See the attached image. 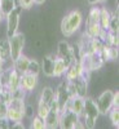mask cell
<instances>
[{"instance_id":"obj_1","label":"cell","mask_w":119,"mask_h":129,"mask_svg":"<svg viewBox=\"0 0 119 129\" xmlns=\"http://www.w3.org/2000/svg\"><path fill=\"white\" fill-rule=\"evenodd\" d=\"M83 25V13L79 9H74L67 14H65L63 18L61 19V32L65 38H71L78 32L79 28Z\"/></svg>"},{"instance_id":"obj_2","label":"cell","mask_w":119,"mask_h":129,"mask_svg":"<svg viewBox=\"0 0 119 129\" xmlns=\"http://www.w3.org/2000/svg\"><path fill=\"white\" fill-rule=\"evenodd\" d=\"M100 117V111L97 109V105L93 98L91 97H84V105H83V112L80 115V120L87 129H93L96 126V121Z\"/></svg>"},{"instance_id":"obj_3","label":"cell","mask_w":119,"mask_h":129,"mask_svg":"<svg viewBox=\"0 0 119 129\" xmlns=\"http://www.w3.org/2000/svg\"><path fill=\"white\" fill-rule=\"evenodd\" d=\"M8 39H9V45H10V63H12L14 59H17L19 56L23 54L26 39H25L23 32H18V31Z\"/></svg>"},{"instance_id":"obj_4","label":"cell","mask_w":119,"mask_h":129,"mask_svg":"<svg viewBox=\"0 0 119 129\" xmlns=\"http://www.w3.org/2000/svg\"><path fill=\"white\" fill-rule=\"evenodd\" d=\"M113 100H114V90H111V89H105L94 100V102L97 105V109L100 111V115H107L109 114L111 107L114 106Z\"/></svg>"},{"instance_id":"obj_5","label":"cell","mask_w":119,"mask_h":129,"mask_svg":"<svg viewBox=\"0 0 119 129\" xmlns=\"http://www.w3.org/2000/svg\"><path fill=\"white\" fill-rule=\"evenodd\" d=\"M56 54H57L58 57L63 58L69 64H70L73 61H75V59H79L78 56H77V52H75V47L71 45V44H69L66 40L58 41Z\"/></svg>"},{"instance_id":"obj_6","label":"cell","mask_w":119,"mask_h":129,"mask_svg":"<svg viewBox=\"0 0 119 129\" xmlns=\"http://www.w3.org/2000/svg\"><path fill=\"white\" fill-rule=\"evenodd\" d=\"M80 121V116L73 112L69 109H63L60 111V125L61 129H75V125Z\"/></svg>"},{"instance_id":"obj_7","label":"cell","mask_w":119,"mask_h":129,"mask_svg":"<svg viewBox=\"0 0 119 129\" xmlns=\"http://www.w3.org/2000/svg\"><path fill=\"white\" fill-rule=\"evenodd\" d=\"M21 12H22V8H19L17 5L16 9H13L8 16H5V18H7V38H10L18 31Z\"/></svg>"},{"instance_id":"obj_8","label":"cell","mask_w":119,"mask_h":129,"mask_svg":"<svg viewBox=\"0 0 119 129\" xmlns=\"http://www.w3.org/2000/svg\"><path fill=\"white\" fill-rule=\"evenodd\" d=\"M44 123H45V128H48V129L58 128V125H60V109H58V105H57L56 100L52 102V105L49 107V112L44 119Z\"/></svg>"},{"instance_id":"obj_9","label":"cell","mask_w":119,"mask_h":129,"mask_svg":"<svg viewBox=\"0 0 119 129\" xmlns=\"http://www.w3.org/2000/svg\"><path fill=\"white\" fill-rule=\"evenodd\" d=\"M55 93H56V102H57L58 109L61 111V110H63L65 107H66V105H67V102L70 100V94H69L67 88H66V80L62 81L58 85L57 89L55 90Z\"/></svg>"},{"instance_id":"obj_10","label":"cell","mask_w":119,"mask_h":129,"mask_svg":"<svg viewBox=\"0 0 119 129\" xmlns=\"http://www.w3.org/2000/svg\"><path fill=\"white\" fill-rule=\"evenodd\" d=\"M39 84V76L38 75H32V74H23L21 75V87H22L27 93L34 92Z\"/></svg>"},{"instance_id":"obj_11","label":"cell","mask_w":119,"mask_h":129,"mask_svg":"<svg viewBox=\"0 0 119 129\" xmlns=\"http://www.w3.org/2000/svg\"><path fill=\"white\" fill-rule=\"evenodd\" d=\"M57 54L56 53H48L47 56H44L41 61V72L44 74V76L47 78H53V66H55V59Z\"/></svg>"},{"instance_id":"obj_12","label":"cell","mask_w":119,"mask_h":129,"mask_svg":"<svg viewBox=\"0 0 119 129\" xmlns=\"http://www.w3.org/2000/svg\"><path fill=\"white\" fill-rule=\"evenodd\" d=\"M83 67H82V64L79 62V59H75L73 61L69 66H67V70L66 72H65V80H74V79H77L79 78L80 75L83 74Z\"/></svg>"},{"instance_id":"obj_13","label":"cell","mask_w":119,"mask_h":129,"mask_svg":"<svg viewBox=\"0 0 119 129\" xmlns=\"http://www.w3.org/2000/svg\"><path fill=\"white\" fill-rule=\"evenodd\" d=\"M83 105H84V97H79V95H74L69 100L67 105L65 109H69L73 112H75L78 116L82 115L83 112Z\"/></svg>"},{"instance_id":"obj_14","label":"cell","mask_w":119,"mask_h":129,"mask_svg":"<svg viewBox=\"0 0 119 129\" xmlns=\"http://www.w3.org/2000/svg\"><path fill=\"white\" fill-rule=\"evenodd\" d=\"M100 56L102 57L104 62H109V61H116L119 57V52H118V47H110L106 45L102 48V50L100 52Z\"/></svg>"},{"instance_id":"obj_15","label":"cell","mask_w":119,"mask_h":129,"mask_svg":"<svg viewBox=\"0 0 119 129\" xmlns=\"http://www.w3.org/2000/svg\"><path fill=\"white\" fill-rule=\"evenodd\" d=\"M67 66L69 63L63 58L57 56L55 59V66H53V78H62L67 70Z\"/></svg>"},{"instance_id":"obj_16","label":"cell","mask_w":119,"mask_h":129,"mask_svg":"<svg viewBox=\"0 0 119 129\" xmlns=\"http://www.w3.org/2000/svg\"><path fill=\"white\" fill-rule=\"evenodd\" d=\"M29 62H30V58L27 56H19L17 59H14L12 62V66L13 69L19 74V75H23L27 72V66H29Z\"/></svg>"},{"instance_id":"obj_17","label":"cell","mask_w":119,"mask_h":129,"mask_svg":"<svg viewBox=\"0 0 119 129\" xmlns=\"http://www.w3.org/2000/svg\"><path fill=\"white\" fill-rule=\"evenodd\" d=\"M56 100V93H55V89L51 88V87H44L40 92V95H39V102H43L51 107L52 102Z\"/></svg>"},{"instance_id":"obj_18","label":"cell","mask_w":119,"mask_h":129,"mask_svg":"<svg viewBox=\"0 0 119 129\" xmlns=\"http://www.w3.org/2000/svg\"><path fill=\"white\" fill-rule=\"evenodd\" d=\"M111 13L109 9H106V7H100V17H99V25L102 30H107L110 22Z\"/></svg>"},{"instance_id":"obj_19","label":"cell","mask_w":119,"mask_h":129,"mask_svg":"<svg viewBox=\"0 0 119 129\" xmlns=\"http://www.w3.org/2000/svg\"><path fill=\"white\" fill-rule=\"evenodd\" d=\"M25 119V111L19 110V109H14L10 107L8 109V120L9 123H17V121H23Z\"/></svg>"},{"instance_id":"obj_20","label":"cell","mask_w":119,"mask_h":129,"mask_svg":"<svg viewBox=\"0 0 119 129\" xmlns=\"http://www.w3.org/2000/svg\"><path fill=\"white\" fill-rule=\"evenodd\" d=\"M99 17H100V7L93 5V7L89 9L87 18H85V26L99 25Z\"/></svg>"},{"instance_id":"obj_21","label":"cell","mask_w":119,"mask_h":129,"mask_svg":"<svg viewBox=\"0 0 119 129\" xmlns=\"http://www.w3.org/2000/svg\"><path fill=\"white\" fill-rule=\"evenodd\" d=\"M13 67V66H12ZM21 87V75L14 70L12 69V71H10V75H9V80H8V85H7V88L9 90H13L16 88Z\"/></svg>"},{"instance_id":"obj_22","label":"cell","mask_w":119,"mask_h":129,"mask_svg":"<svg viewBox=\"0 0 119 129\" xmlns=\"http://www.w3.org/2000/svg\"><path fill=\"white\" fill-rule=\"evenodd\" d=\"M0 57L5 62H10V45H9V39H0Z\"/></svg>"},{"instance_id":"obj_23","label":"cell","mask_w":119,"mask_h":129,"mask_svg":"<svg viewBox=\"0 0 119 129\" xmlns=\"http://www.w3.org/2000/svg\"><path fill=\"white\" fill-rule=\"evenodd\" d=\"M17 8V0H0V10L3 16H8L13 9Z\"/></svg>"},{"instance_id":"obj_24","label":"cell","mask_w":119,"mask_h":129,"mask_svg":"<svg viewBox=\"0 0 119 129\" xmlns=\"http://www.w3.org/2000/svg\"><path fill=\"white\" fill-rule=\"evenodd\" d=\"M107 31L114 32V34H118L119 31V18H118V9L114 10L111 13L110 17V22H109V27H107Z\"/></svg>"},{"instance_id":"obj_25","label":"cell","mask_w":119,"mask_h":129,"mask_svg":"<svg viewBox=\"0 0 119 129\" xmlns=\"http://www.w3.org/2000/svg\"><path fill=\"white\" fill-rule=\"evenodd\" d=\"M27 72L29 74H32V75H38L41 72V64L38 59L35 58H30V62H29V66H27Z\"/></svg>"},{"instance_id":"obj_26","label":"cell","mask_w":119,"mask_h":129,"mask_svg":"<svg viewBox=\"0 0 119 129\" xmlns=\"http://www.w3.org/2000/svg\"><path fill=\"white\" fill-rule=\"evenodd\" d=\"M104 47H105V41L101 40L100 38H92L91 39V49L93 53H100Z\"/></svg>"},{"instance_id":"obj_27","label":"cell","mask_w":119,"mask_h":129,"mask_svg":"<svg viewBox=\"0 0 119 129\" xmlns=\"http://www.w3.org/2000/svg\"><path fill=\"white\" fill-rule=\"evenodd\" d=\"M30 128H31V129H45L44 119L39 117L38 115L32 116V117H31V124H30Z\"/></svg>"},{"instance_id":"obj_28","label":"cell","mask_w":119,"mask_h":129,"mask_svg":"<svg viewBox=\"0 0 119 129\" xmlns=\"http://www.w3.org/2000/svg\"><path fill=\"white\" fill-rule=\"evenodd\" d=\"M109 117H110V121H111V124L115 126V128H118L119 126V107H111V110L109 111Z\"/></svg>"},{"instance_id":"obj_29","label":"cell","mask_w":119,"mask_h":129,"mask_svg":"<svg viewBox=\"0 0 119 129\" xmlns=\"http://www.w3.org/2000/svg\"><path fill=\"white\" fill-rule=\"evenodd\" d=\"M49 112V106L43 103V102H39L38 101V107H36V115L39 117H41V119H45V116L48 115Z\"/></svg>"},{"instance_id":"obj_30","label":"cell","mask_w":119,"mask_h":129,"mask_svg":"<svg viewBox=\"0 0 119 129\" xmlns=\"http://www.w3.org/2000/svg\"><path fill=\"white\" fill-rule=\"evenodd\" d=\"M10 93H12V100H26V95H27V92L22 87H18L13 90H10Z\"/></svg>"},{"instance_id":"obj_31","label":"cell","mask_w":119,"mask_h":129,"mask_svg":"<svg viewBox=\"0 0 119 129\" xmlns=\"http://www.w3.org/2000/svg\"><path fill=\"white\" fill-rule=\"evenodd\" d=\"M0 101L5 102L7 105L10 103V101H12V93H10V90L8 88H2V90H0Z\"/></svg>"},{"instance_id":"obj_32","label":"cell","mask_w":119,"mask_h":129,"mask_svg":"<svg viewBox=\"0 0 119 129\" xmlns=\"http://www.w3.org/2000/svg\"><path fill=\"white\" fill-rule=\"evenodd\" d=\"M35 4V0H17V5L23 9H31Z\"/></svg>"},{"instance_id":"obj_33","label":"cell","mask_w":119,"mask_h":129,"mask_svg":"<svg viewBox=\"0 0 119 129\" xmlns=\"http://www.w3.org/2000/svg\"><path fill=\"white\" fill-rule=\"evenodd\" d=\"M8 109H9V105L0 101V120L8 119Z\"/></svg>"},{"instance_id":"obj_34","label":"cell","mask_w":119,"mask_h":129,"mask_svg":"<svg viewBox=\"0 0 119 129\" xmlns=\"http://www.w3.org/2000/svg\"><path fill=\"white\" fill-rule=\"evenodd\" d=\"M34 116V107H32L31 105H27L26 103V106H25V117H31Z\"/></svg>"},{"instance_id":"obj_35","label":"cell","mask_w":119,"mask_h":129,"mask_svg":"<svg viewBox=\"0 0 119 129\" xmlns=\"http://www.w3.org/2000/svg\"><path fill=\"white\" fill-rule=\"evenodd\" d=\"M10 128H12V129H25V124H23V121H17V123H12V125H10Z\"/></svg>"},{"instance_id":"obj_36","label":"cell","mask_w":119,"mask_h":129,"mask_svg":"<svg viewBox=\"0 0 119 129\" xmlns=\"http://www.w3.org/2000/svg\"><path fill=\"white\" fill-rule=\"evenodd\" d=\"M9 128H10V123L8 119L0 120V129H9Z\"/></svg>"},{"instance_id":"obj_37","label":"cell","mask_w":119,"mask_h":129,"mask_svg":"<svg viewBox=\"0 0 119 129\" xmlns=\"http://www.w3.org/2000/svg\"><path fill=\"white\" fill-rule=\"evenodd\" d=\"M114 107H119V92H114V100H113Z\"/></svg>"},{"instance_id":"obj_38","label":"cell","mask_w":119,"mask_h":129,"mask_svg":"<svg viewBox=\"0 0 119 129\" xmlns=\"http://www.w3.org/2000/svg\"><path fill=\"white\" fill-rule=\"evenodd\" d=\"M5 63H7V62H5L2 57H0V72H2V71H3V69L5 67Z\"/></svg>"},{"instance_id":"obj_39","label":"cell","mask_w":119,"mask_h":129,"mask_svg":"<svg viewBox=\"0 0 119 129\" xmlns=\"http://www.w3.org/2000/svg\"><path fill=\"white\" fill-rule=\"evenodd\" d=\"M87 2L91 5H97V4H99V0H87Z\"/></svg>"},{"instance_id":"obj_40","label":"cell","mask_w":119,"mask_h":129,"mask_svg":"<svg viewBox=\"0 0 119 129\" xmlns=\"http://www.w3.org/2000/svg\"><path fill=\"white\" fill-rule=\"evenodd\" d=\"M45 2H47V0H35V4L36 5H43Z\"/></svg>"},{"instance_id":"obj_41","label":"cell","mask_w":119,"mask_h":129,"mask_svg":"<svg viewBox=\"0 0 119 129\" xmlns=\"http://www.w3.org/2000/svg\"><path fill=\"white\" fill-rule=\"evenodd\" d=\"M4 18H5V17L3 16V13H2V10H0V23L3 22V19H4Z\"/></svg>"},{"instance_id":"obj_42","label":"cell","mask_w":119,"mask_h":129,"mask_svg":"<svg viewBox=\"0 0 119 129\" xmlns=\"http://www.w3.org/2000/svg\"><path fill=\"white\" fill-rule=\"evenodd\" d=\"M107 0H99V3H106Z\"/></svg>"},{"instance_id":"obj_43","label":"cell","mask_w":119,"mask_h":129,"mask_svg":"<svg viewBox=\"0 0 119 129\" xmlns=\"http://www.w3.org/2000/svg\"><path fill=\"white\" fill-rule=\"evenodd\" d=\"M2 88H3V87H2V83H0V90H2Z\"/></svg>"}]
</instances>
